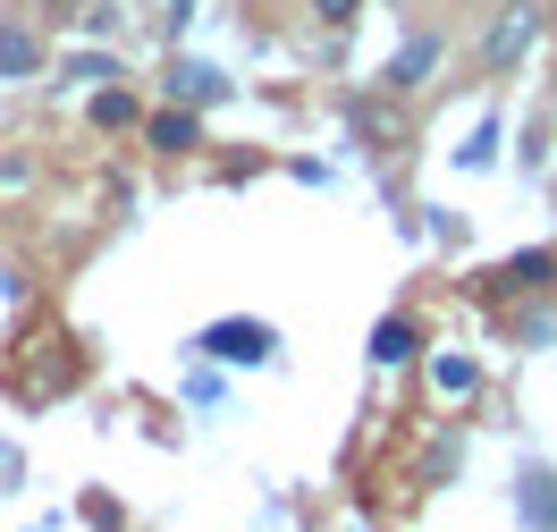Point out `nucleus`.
I'll use <instances>...</instances> for the list:
<instances>
[{
  "mask_svg": "<svg viewBox=\"0 0 557 532\" xmlns=\"http://www.w3.org/2000/svg\"><path fill=\"white\" fill-rule=\"evenodd\" d=\"M211 347H228L237 363H253V355H262V321H228V330H211Z\"/></svg>",
  "mask_w": 557,
  "mask_h": 532,
  "instance_id": "5",
  "label": "nucleus"
},
{
  "mask_svg": "<svg viewBox=\"0 0 557 532\" xmlns=\"http://www.w3.org/2000/svg\"><path fill=\"white\" fill-rule=\"evenodd\" d=\"M397 9H422V0H397Z\"/></svg>",
  "mask_w": 557,
  "mask_h": 532,
  "instance_id": "9",
  "label": "nucleus"
},
{
  "mask_svg": "<svg viewBox=\"0 0 557 532\" xmlns=\"http://www.w3.org/2000/svg\"><path fill=\"white\" fill-rule=\"evenodd\" d=\"M35 60H42V51H35V35H0V69H9V76H26Z\"/></svg>",
  "mask_w": 557,
  "mask_h": 532,
  "instance_id": "7",
  "label": "nucleus"
},
{
  "mask_svg": "<svg viewBox=\"0 0 557 532\" xmlns=\"http://www.w3.org/2000/svg\"><path fill=\"white\" fill-rule=\"evenodd\" d=\"M372 355H381V363H406V355H414V330H406V321H381Z\"/></svg>",
  "mask_w": 557,
  "mask_h": 532,
  "instance_id": "6",
  "label": "nucleus"
},
{
  "mask_svg": "<svg viewBox=\"0 0 557 532\" xmlns=\"http://www.w3.org/2000/svg\"><path fill=\"white\" fill-rule=\"evenodd\" d=\"M541 26H549V9L541 0H490L482 35H473V60H482V76H507L532 60V42H541Z\"/></svg>",
  "mask_w": 557,
  "mask_h": 532,
  "instance_id": "1",
  "label": "nucleus"
},
{
  "mask_svg": "<svg viewBox=\"0 0 557 532\" xmlns=\"http://www.w3.org/2000/svg\"><path fill=\"white\" fill-rule=\"evenodd\" d=\"M220 94H228V76L211 69V60H170V102H220Z\"/></svg>",
  "mask_w": 557,
  "mask_h": 532,
  "instance_id": "2",
  "label": "nucleus"
},
{
  "mask_svg": "<svg viewBox=\"0 0 557 532\" xmlns=\"http://www.w3.org/2000/svg\"><path fill=\"white\" fill-rule=\"evenodd\" d=\"M482 9H490V0H482Z\"/></svg>",
  "mask_w": 557,
  "mask_h": 532,
  "instance_id": "10",
  "label": "nucleus"
},
{
  "mask_svg": "<svg viewBox=\"0 0 557 532\" xmlns=\"http://www.w3.org/2000/svg\"><path fill=\"white\" fill-rule=\"evenodd\" d=\"M431 69H440V35H414V42H397V60H388V85L406 94V85H422Z\"/></svg>",
  "mask_w": 557,
  "mask_h": 532,
  "instance_id": "3",
  "label": "nucleus"
},
{
  "mask_svg": "<svg viewBox=\"0 0 557 532\" xmlns=\"http://www.w3.org/2000/svg\"><path fill=\"white\" fill-rule=\"evenodd\" d=\"M313 9H321V26H347L355 17V0H313Z\"/></svg>",
  "mask_w": 557,
  "mask_h": 532,
  "instance_id": "8",
  "label": "nucleus"
},
{
  "mask_svg": "<svg viewBox=\"0 0 557 532\" xmlns=\"http://www.w3.org/2000/svg\"><path fill=\"white\" fill-rule=\"evenodd\" d=\"M152 144H161V152H195V110H161V119H152Z\"/></svg>",
  "mask_w": 557,
  "mask_h": 532,
  "instance_id": "4",
  "label": "nucleus"
}]
</instances>
